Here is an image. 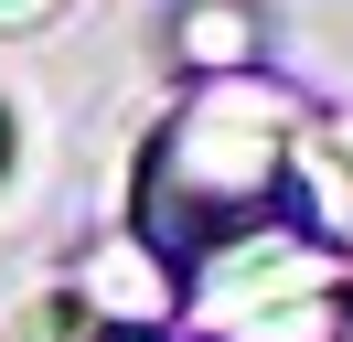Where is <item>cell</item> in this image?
Segmentation results:
<instances>
[{"label":"cell","instance_id":"8992f818","mask_svg":"<svg viewBox=\"0 0 353 342\" xmlns=\"http://www.w3.org/2000/svg\"><path fill=\"white\" fill-rule=\"evenodd\" d=\"M0 161H11V118H0Z\"/></svg>","mask_w":353,"mask_h":342},{"label":"cell","instance_id":"6da1fadb","mask_svg":"<svg viewBox=\"0 0 353 342\" xmlns=\"http://www.w3.org/2000/svg\"><path fill=\"white\" fill-rule=\"evenodd\" d=\"M300 128L310 118L257 75H214L203 97H182L139 150V246L172 278H203L246 235H279Z\"/></svg>","mask_w":353,"mask_h":342},{"label":"cell","instance_id":"277c9868","mask_svg":"<svg viewBox=\"0 0 353 342\" xmlns=\"http://www.w3.org/2000/svg\"><path fill=\"white\" fill-rule=\"evenodd\" d=\"M22 342H108V332H97V310L54 299V310H32V321H22Z\"/></svg>","mask_w":353,"mask_h":342},{"label":"cell","instance_id":"7a4b0ae2","mask_svg":"<svg viewBox=\"0 0 353 342\" xmlns=\"http://www.w3.org/2000/svg\"><path fill=\"white\" fill-rule=\"evenodd\" d=\"M182 289H193L182 342H353V278L289 225L246 235L236 256H214Z\"/></svg>","mask_w":353,"mask_h":342},{"label":"cell","instance_id":"3957f363","mask_svg":"<svg viewBox=\"0 0 353 342\" xmlns=\"http://www.w3.org/2000/svg\"><path fill=\"white\" fill-rule=\"evenodd\" d=\"M289 192L310 203V235L353 246V128H343V118H310V128H300V161H289Z\"/></svg>","mask_w":353,"mask_h":342},{"label":"cell","instance_id":"5b68a950","mask_svg":"<svg viewBox=\"0 0 353 342\" xmlns=\"http://www.w3.org/2000/svg\"><path fill=\"white\" fill-rule=\"evenodd\" d=\"M65 0H0V32H32V21H54Z\"/></svg>","mask_w":353,"mask_h":342}]
</instances>
